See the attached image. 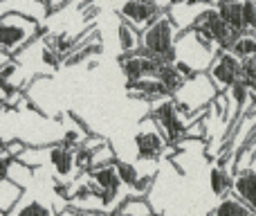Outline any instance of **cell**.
<instances>
[{
	"mask_svg": "<svg viewBox=\"0 0 256 216\" xmlns=\"http://www.w3.org/2000/svg\"><path fill=\"white\" fill-rule=\"evenodd\" d=\"M218 52L220 50L202 32L191 27L186 32H180V36H178L176 48H173V57H176L173 66L184 79H191L196 75H204Z\"/></svg>",
	"mask_w": 256,
	"mask_h": 216,
	"instance_id": "obj_1",
	"label": "cell"
},
{
	"mask_svg": "<svg viewBox=\"0 0 256 216\" xmlns=\"http://www.w3.org/2000/svg\"><path fill=\"white\" fill-rule=\"evenodd\" d=\"M178 36H180V30L171 21V16L164 12L140 34V50L155 57L160 63H173L176 61L173 48H176Z\"/></svg>",
	"mask_w": 256,
	"mask_h": 216,
	"instance_id": "obj_2",
	"label": "cell"
},
{
	"mask_svg": "<svg viewBox=\"0 0 256 216\" xmlns=\"http://www.w3.org/2000/svg\"><path fill=\"white\" fill-rule=\"evenodd\" d=\"M43 32V25L30 21L18 14H2L0 16V54L14 59L20 50H25L32 41H36Z\"/></svg>",
	"mask_w": 256,
	"mask_h": 216,
	"instance_id": "obj_3",
	"label": "cell"
},
{
	"mask_svg": "<svg viewBox=\"0 0 256 216\" xmlns=\"http://www.w3.org/2000/svg\"><path fill=\"white\" fill-rule=\"evenodd\" d=\"M148 119L158 126V131L162 133L164 142L168 146H178L180 142L186 140V119L180 115L173 97L166 99H158V102L150 104V113Z\"/></svg>",
	"mask_w": 256,
	"mask_h": 216,
	"instance_id": "obj_4",
	"label": "cell"
},
{
	"mask_svg": "<svg viewBox=\"0 0 256 216\" xmlns=\"http://www.w3.org/2000/svg\"><path fill=\"white\" fill-rule=\"evenodd\" d=\"M168 9V3H158V0H126V3L115 5V14L122 23L142 34L160 14Z\"/></svg>",
	"mask_w": 256,
	"mask_h": 216,
	"instance_id": "obj_5",
	"label": "cell"
},
{
	"mask_svg": "<svg viewBox=\"0 0 256 216\" xmlns=\"http://www.w3.org/2000/svg\"><path fill=\"white\" fill-rule=\"evenodd\" d=\"M240 66H243V61H238L230 50H220L204 75L212 81L214 90H216L218 95H227L232 86H234L236 81H240Z\"/></svg>",
	"mask_w": 256,
	"mask_h": 216,
	"instance_id": "obj_6",
	"label": "cell"
},
{
	"mask_svg": "<svg viewBox=\"0 0 256 216\" xmlns=\"http://www.w3.org/2000/svg\"><path fill=\"white\" fill-rule=\"evenodd\" d=\"M135 149H137V158H140V160H148V162L160 160L164 153H166V149H168V144L164 142L162 133L158 131V126H155L148 117L142 119L140 126H137Z\"/></svg>",
	"mask_w": 256,
	"mask_h": 216,
	"instance_id": "obj_7",
	"label": "cell"
},
{
	"mask_svg": "<svg viewBox=\"0 0 256 216\" xmlns=\"http://www.w3.org/2000/svg\"><path fill=\"white\" fill-rule=\"evenodd\" d=\"M117 63H120L122 72H124V77H126V84L150 79V77L158 75L160 68L164 66V63H160L155 57L142 52V50H137V52H132V54H120Z\"/></svg>",
	"mask_w": 256,
	"mask_h": 216,
	"instance_id": "obj_8",
	"label": "cell"
},
{
	"mask_svg": "<svg viewBox=\"0 0 256 216\" xmlns=\"http://www.w3.org/2000/svg\"><path fill=\"white\" fill-rule=\"evenodd\" d=\"M194 27L202 32V34L207 36V39L212 41V43L216 45L218 50H230L232 45H234V41L238 39V36H236L234 32H232L230 27H227L225 23L220 21V16L216 14L214 5L209 9H204V12L200 14L198 18H196Z\"/></svg>",
	"mask_w": 256,
	"mask_h": 216,
	"instance_id": "obj_9",
	"label": "cell"
},
{
	"mask_svg": "<svg viewBox=\"0 0 256 216\" xmlns=\"http://www.w3.org/2000/svg\"><path fill=\"white\" fill-rule=\"evenodd\" d=\"M40 153L45 155V162L50 164L54 176H56L63 185H68V182L76 176L74 173V151L66 149L63 144H52V146L40 149Z\"/></svg>",
	"mask_w": 256,
	"mask_h": 216,
	"instance_id": "obj_10",
	"label": "cell"
},
{
	"mask_svg": "<svg viewBox=\"0 0 256 216\" xmlns=\"http://www.w3.org/2000/svg\"><path fill=\"white\" fill-rule=\"evenodd\" d=\"M214 5V0H194V3H168V9L166 14L171 16V21L176 23V27L180 32H186L194 27L196 18L200 16V14L204 12V9H209Z\"/></svg>",
	"mask_w": 256,
	"mask_h": 216,
	"instance_id": "obj_11",
	"label": "cell"
},
{
	"mask_svg": "<svg viewBox=\"0 0 256 216\" xmlns=\"http://www.w3.org/2000/svg\"><path fill=\"white\" fill-rule=\"evenodd\" d=\"M232 194L245 205L252 214H256V173L252 169H238L232 176Z\"/></svg>",
	"mask_w": 256,
	"mask_h": 216,
	"instance_id": "obj_12",
	"label": "cell"
},
{
	"mask_svg": "<svg viewBox=\"0 0 256 216\" xmlns=\"http://www.w3.org/2000/svg\"><path fill=\"white\" fill-rule=\"evenodd\" d=\"M7 216H58V212L52 207V203H48L45 198L32 196L25 191Z\"/></svg>",
	"mask_w": 256,
	"mask_h": 216,
	"instance_id": "obj_13",
	"label": "cell"
},
{
	"mask_svg": "<svg viewBox=\"0 0 256 216\" xmlns=\"http://www.w3.org/2000/svg\"><path fill=\"white\" fill-rule=\"evenodd\" d=\"M214 9L220 16V21L234 32L236 36L243 34V3H236V0H214Z\"/></svg>",
	"mask_w": 256,
	"mask_h": 216,
	"instance_id": "obj_14",
	"label": "cell"
},
{
	"mask_svg": "<svg viewBox=\"0 0 256 216\" xmlns=\"http://www.w3.org/2000/svg\"><path fill=\"white\" fill-rule=\"evenodd\" d=\"M207 216H254V214L230 191V194H225L222 198L216 200V205L209 209Z\"/></svg>",
	"mask_w": 256,
	"mask_h": 216,
	"instance_id": "obj_15",
	"label": "cell"
},
{
	"mask_svg": "<svg viewBox=\"0 0 256 216\" xmlns=\"http://www.w3.org/2000/svg\"><path fill=\"white\" fill-rule=\"evenodd\" d=\"M153 207L148 205L146 198H137V196H126L120 205L115 207V212L108 216H153Z\"/></svg>",
	"mask_w": 256,
	"mask_h": 216,
	"instance_id": "obj_16",
	"label": "cell"
},
{
	"mask_svg": "<svg viewBox=\"0 0 256 216\" xmlns=\"http://www.w3.org/2000/svg\"><path fill=\"white\" fill-rule=\"evenodd\" d=\"M25 194V189H22L20 185H16V182H12L7 178V180H0V212L7 216L12 212V207L20 200V196Z\"/></svg>",
	"mask_w": 256,
	"mask_h": 216,
	"instance_id": "obj_17",
	"label": "cell"
},
{
	"mask_svg": "<svg viewBox=\"0 0 256 216\" xmlns=\"http://www.w3.org/2000/svg\"><path fill=\"white\" fill-rule=\"evenodd\" d=\"M155 79H158L160 84H162L164 88H166V93L171 95V97L182 88V84L186 81L184 77H182L180 72L176 70V66H173V63H164V66L160 68V72L155 75Z\"/></svg>",
	"mask_w": 256,
	"mask_h": 216,
	"instance_id": "obj_18",
	"label": "cell"
},
{
	"mask_svg": "<svg viewBox=\"0 0 256 216\" xmlns=\"http://www.w3.org/2000/svg\"><path fill=\"white\" fill-rule=\"evenodd\" d=\"M230 52L234 54L238 61H252L256 59V34H240L234 41V45L230 48Z\"/></svg>",
	"mask_w": 256,
	"mask_h": 216,
	"instance_id": "obj_19",
	"label": "cell"
},
{
	"mask_svg": "<svg viewBox=\"0 0 256 216\" xmlns=\"http://www.w3.org/2000/svg\"><path fill=\"white\" fill-rule=\"evenodd\" d=\"M209 187H212V194L218 198H222L225 194L232 191V173L225 171V169L212 167L209 169Z\"/></svg>",
	"mask_w": 256,
	"mask_h": 216,
	"instance_id": "obj_20",
	"label": "cell"
},
{
	"mask_svg": "<svg viewBox=\"0 0 256 216\" xmlns=\"http://www.w3.org/2000/svg\"><path fill=\"white\" fill-rule=\"evenodd\" d=\"M117 41H120V52L132 54L140 50V34L126 23H117Z\"/></svg>",
	"mask_w": 256,
	"mask_h": 216,
	"instance_id": "obj_21",
	"label": "cell"
},
{
	"mask_svg": "<svg viewBox=\"0 0 256 216\" xmlns=\"http://www.w3.org/2000/svg\"><path fill=\"white\" fill-rule=\"evenodd\" d=\"M112 167H115V173H117V178H120V182H122V187L128 191H132V187L140 182V173H137V169H135V164H130V162H124V160H115L112 162ZM130 196V194H128Z\"/></svg>",
	"mask_w": 256,
	"mask_h": 216,
	"instance_id": "obj_22",
	"label": "cell"
},
{
	"mask_svg": "<svg viewBox=\"0 0 256 216\" xmlns=\"http://www.w3.org/2000/svg\"><path fill=\"white\" fill-rule=\"evenodd\" d=\"M243 30L248 32V34H256V5L252 0L243 3Z\"/></svg>",
	"mask_w": 256,
	"mask_h": 216,
	"instance_id": "obj_23",
	"label": "cell"
},
{
	"mask_svg": "<svg viewBox=\"0 0 256 216\" xmlns=\"http://www.w3.org/2000/svg\"><path fill=\"white\" fill-rule=\"evenodd\" d=\"M12 164H14V160L2 151V153H0V180H7L9 178V169H12Z\"/></svg>",
	"mask_w": 256,
	"mask_h": 216,
	"instance_id": "obj_24",
	"label": "cell"
},
{
	"mask_svg": "<svg viewBox=\"0 0 256 216\" xmlns=\"http://www.w3.org/2000/svg\"><path fill=\"white\" fill-rule=\"evenodd\" d=\"M248 169H252V171L256 173V153L252 155V160H250V167H248Z\"/></svg>",
	"mask_w": 256,
	"mask_h": 216,
	"instance_id": "obj_25",
	"label": "cell"
},
{
	"mask_svg": "<svg viewBox=\"0 0 256 216\" xmlns=\"http://www.w3.org/2000/svg\"><path fill=\"white\" fill-rule=\"evenodd\" d=\"M252 61H254V63H256V59H252Z\"/></svg>",
	"mask_w": 256,
	"mask_h": 216,
	"instance_id": "obj_26",
	"label": "cell"
},
{
	"mask_svg": "<svg viewBox=\"0 0 256 216\" xmlns=\"http://www.w3.org/2000/svg\"><path fill=\"white\" fill-rule=\"evenodd\" d=\"M0 216H4V214H2V212H0Z\"/></svg>",
	"mask_w": 256,
	"mask_h": 216,
	"instance_id": "obj_27",
	"label": "cell"
},
{
	"mask_svg": "<svg viewBox=\"0 0 256 216\" xmlns=\"http://www.w3.org/2000/svg\"><path fill=\"white\" fill-rule=\"evenodd\" d=\"M153 216H160V214H153Z\"/></svg>",
	"mask_w": 256,
	"mask_h": 216,
	"instance_id": "obj_28",
	"label": "cell"
},
{
	"mask_svg": "<svg viewBox=\"0 0 256 216\" xmlns=\"http://www.w3.org/2000/svg\"><path fill=\"white\" fill-rule=\"evenodd\" d=\"M254 216H256V214H254Z\"/></svg>",
	"mask_w": 256,
	"mask_h": 216,
	"instance_id": "obj_29",
	"label": "cell"
},
{
	"mask_svg": "<svg viewBox=\"0 0 256 216\" xmlns=\"http://www.w3.org/2000/svg\"><path fill=\"white\" fill-rule=\"evenodd\" d=\"M254 5H256V3H254Z\"/></svg>",
	"mask_w": 256,
	"mask_h": 216,
	"instance_id": "obj_30",
	"label": "cell"
}]
</instances>
